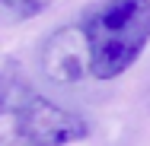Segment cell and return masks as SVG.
Wrapping results in <instances>:
<instances>
[{"label": "cell", "instance_id": "obj_1", "mask_svg": "<svg viewBox=\"0 0 150 146\" xmlns=\"http://www.w3.org/2000/svg\"><path fill=\"white\" fill-rule=\"evenodd\" d=\"M86 133L80 115L38 95L19 73H0V146H70Z\"/></svg>", "mask_w": 150, "mask_h": 146}, {"label": "cell", "instance_id": "obj_2", "mask_svg": "<svg viewBox=\"0 0 150 146\" xmlns=\"http://www.w3.org/2000/svg\"><path fill=\"white\" fill-rule=\"evenodd\" d=\"M83 26L93 51V76L115 80L137 64L150 41V0H99Z\"/></svg>", "mask_w": 150, "mask_h": 146}, {"label": "cell", "instance_id": "obj_3", "mask_svg": "<svg viewBox=\"0 0 150 146\" xmlns=\"http://www.w3.org/2000/svg\"><path fill=\"white\" fill-rule=\"evenodd\" d=\"M42 73L61 86H74L93 76V51L83 22L61 26L42 45Z\"/></svg>", "mask_w": 150, "mask_h": 146}, {"label": "cell", "instance_id": "obj_4", "mask_svg": "<svg viewBox=\"0 0 150 146\" xmlns=\"http://www.w3.org/2000/svg\"><path fill=\"white\" fill-rule=\"evenodd\" d=\"M51 0H0V16L6 22H26L32 16H42Z\"/></svg>", "mask_w": 150, "mask_h": 146}]
</instances>
